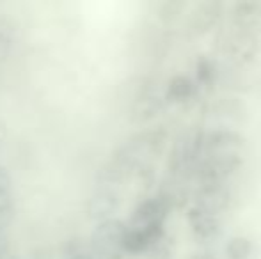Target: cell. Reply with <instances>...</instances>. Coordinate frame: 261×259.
Returning a JSON list of instances; mask_svg holds the SVG:
<instances>
[{"label": "cell", "instance_id": "7c38bea8", "mask_svg": "<svg viewBox=\"0 0 261 259\" xmlns=\"http://www.w3.org/2000/svg\"><path fill=\"white\" fill-rule=\"evenodd\" d=\"M189 259H217V257L210 252H197V254H192Z\"/></svg>", "mask_w": 261, "mask_h": 259}, {"label": "cell", "instance_id": "52a82bcc", "mask_svg": "<svg viewBox=\"0 0 261 259\" xmlns=\"http://www.w3.org/2000/svg\"><path fill=\"white\" fill-rule=\"evenodd\" d=\"M197 91H199V85H197L194 78H190L187 75H176L165 85V103H189V101H192L196 98Z\"/></svg>", "mask_w": 261, "mask_h": 259}, {"label": "cell", "instance_id": "ba28073f", "mask_svg": "<svg viewBox=\"0 0 261 259\" xmlns=\"http://www.w3.org/2000/svg\"><path fill=\"white\" fill-rule=\"evenodd\" d=\"M231 20L237 27L251 28L261 20V2L256 0H244L231 7Z\"/></svg>", "mask_w": 261, "mask_h": 259}, {"label": "cell", "instance_id": "8992f818", "mask_svg": "<svg viewBox=\"0 0 261 259\" xmlns=\"http://www.w3.org/2000/svg\"><path fill=\"white\" fill-rule=\"evenodd\" d=\"M222 13V6L219 2H204L199 4L187 20V31L190 36H203L208 31H212L217 25Z\"/></svg>", "mask_w": 261, "mask_h": 259}, {"label": "cell", "instance_id": "3957f363", "mask_svg": "<svg viewBox=\"0 0 261 259\" xmlns=\"http://www.w3.org/2000/svg\"><path fill=\"white\" fill-rule=\"evenodd\" d=\"M233 204V192L227 183H201L194 195V206L220 215Z\"/></svg>", "mask_w": 261, "mask_h": 259}, {"label": "cell", "instance_id": "30bf717a", "mask_svg": "<svg viewBox=\"0 0 261 259\" xmlns=\"http://www.w3.org/2000/svg\"><path fill=\"white\" fill-rule=\"evenodd\" d=\"M254 245L247 236H234L226 245V257L227 259H251Z\"/></svg>", "mask_w": 261, "mask_h": 259}, {"label": "cell", "instance_id": "9c48e42d", "mask_svg": "<svg viewBox=\"0 0 261 259\" xmlns=\"http://www.w3.org/2000/svg\"><path fill=\"white\" fill-rule=\"evenodd\" d=\"M219 78V68L212 59H199L196 63V83L199 87H208L213 85Z\"/></svg>", "mask_w": 261, "mask_h": 259}, {"label": "cell", "instance_id": "277c9868", "mask_svg": "<svg viewBox=\"0 0 261 259\" xmlns=\"http://www.w3.org/2000/svg\"><path fill=\"white\" fill-rule=\"evenodd\" d=\"M245 148V137L237 130L217 128L203 133V156L242 153Z\"/></svg>", "mask_w": 261, "mask_h": 259}, {"label": "cell", "instance_id": "7a4b0ae2", "mask_svg": "<svg viewBox=\"0 0 261 259\" xmlns=\"http://www.w3.org/2000/svg\"><path fill=\"white\" fill-rule=\"evenodd\" d=\"M242 167H244L242 153L208 155L201 158L196 172L201 183H227V180L237 174Z\"/></svg>", "mask_w": 261, "mask_h": 259}, {"label": "cell", "instance_id": "6da1fadb", "mask_svg": "<svg viewBox=\"0 0 261 259\" xmlns=\"http://www.w3.org/2000/svg\"><path fill=\"white\" fill-rule=\"evenodd\" d=\"M219 53L234 66H247L254 63L261 52V41L251 28L234 27L219 43Z\"/></svg>", "mask_w": 261, "mask_h": 259}, {"label": "cell", "instance_id": "5b68a950", "mask_svg": "<svg viewBox=\"0 0 261 259\" xmlns=\"http://www.w3.org/2000/svg\"><path fill=\"white\" fill-rule=\"evenodd\" d=\"M187 220H189L190 233L201 242H210V240L217 238L220 235V229H222L220 215H215L199 206H194V204L189 210Z\"/></svg>", "mask_w": 261, "mask_h": 259}, {"label": "cell", "instance_id": "8fae6325", "mask_svg": "<svg viewBox=\"0 0 261 259\" xmlns=\"http://www.w3.org/2000/svg\"><path fill=\"white\" fill-rule=\"evenodd\" d=\"M9 185H11L9 176L4 172V169H0V210H2L4 203L9 197Z\"/></svg>", "mask_w": 261, "mask_h": 259}]
</instances>
